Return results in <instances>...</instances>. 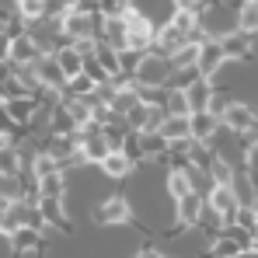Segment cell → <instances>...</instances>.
Here are the masks:
<instances>
[{
	"label": "cell",
	"mask_w": 258,
	"mask_h": 258,
	"mask_svg": "<svg viewBox=\"0 0 258 258\" xmlns=\"http://www.w3.org/2000/svg\"><path fill=\"white\" fill-rule=\"evenodd\" d=\"M63 196H39V210H42L45 227H63L67 230V213H63Z\"/></svg>",
	"instance_id": "cell-16"
},
{
	"label": "cell",
	"mask_w": 258,
	"mask_h": 258,
	"mask_svg": "<svg viewBox=\"0 0 258 258\" xmlns=\"http://www.w3.org/2000/svg\"><path fill=\"white\" fill-rule=\"evenodd\" d=\"M14 4H21V0H14Z\"/></svg>",
	"instance_id": "cell-32"
},
{
	"label": "cell",
	"mask_w": 258,
	"mask_h": 258,
	"mask_svg": "<svg viewBox=\"0 0 258 258\" xmlns=\"http://www.w3.org/2000/svg\"><path fill=\"white\" fill-rule=\"evenodd\" d=\"M0 59H11V35H0Z\"/></svg>",
	"instance_id": "cell-30"
},
{
	"label": "cell",
	"mask_w": 258,
	"mask_h": 258,
	"mask_svg": "<svg viewBox=\"0 0 258 258\" xmlns=\"http://www.w3.org/2000/svg\"><path fill=\"white\" fill-rule=\"evenodd\" d=\"M234 223L255 234V230H258V216H255V206H241V210H237V220H234Z\"/></svg>",
	"instance_id": "cell-28"
},
{
	"label": "cell",
	"mask_w": 258,
	"mask_h": 258,
	"mask_svg": "<svg viewBox=\"0 0 258 258\" xmlns=\"http://www.w3.org/2000/svg\"><path fill=\"white\" fill-rule=\"evenodd\" d=\"M18 14L25 21H42L45 18V0H21L18 4Z\"/></svg>",
	"instance_id": "cell-26"
},
{
	"label": "cell",
	"mask_w": 258,
	"mask_h": 258,
	"mask_svg": "<svg viewBox=\"0 0 258 258\" xmlns=\"http://www.w3.org/2000/svg\"><path fill=\"white\" fill-rule=\"evenodd\" d=\"M11 248L14 255H25V251H39V227H21L11 234Z\"/></svg>",
	"instance_id": "cell-19"
},
{
	"label": "cell",
	"mask_w": 258,
	"mask_h": 258,
	"mask_svg": "<svg viewBox=\"0 0 258 258\" xmlns=\"http://www.w3.org/2000/svg\"><path fill=\"white\" fill-rule=\"evenodd\" d=\"M164 108H168V115H192V105H188L185 87L168 84V91H164Z\"/></svg>",
	"instance_id": "cell-18"
},
{
	"label": "cell",
	"mask_w": 258,
	"mask_h": 258,
	"mask_svg": "<svg viewBox=\"0 0 258 258\" xmlns=\"http://www.w3.org/2000/svg\"><path fill=\"white\" fill-rule=\"evenodd\" d=\"M171 74H174V67H171V56H164V52H143V59H140V67H136V84H143V87H168L171 84Z\"/></svg>",
	"instance_id": "cell-1"
},
{
	"label": "cell",
	"mask_w": 258,
	"mask_h": 258,
	"mask_svg": "<svg viewBox=\"0 0 258 258\" xmlns=\"http://www.w3.org/2000/svg\"><path fill=\"white\" fill-rule=\"evenodd\" d=\"M234 174H237V171H234L223 157H213V164H210V178H213V185H230Z\"/></svg>",
	"instance_id": "cell-25"
},
{
	"label": "cell",
	"mask_w": 258,
	"mask_h": 258,
	"mask_svg": "<svg viewBox=\"0 0 258 258\" xmlns=\"http://www.w3.org/2000/svg\"><path fill=\"white\" fill-rule=\"evenodd\" d=\"M227 105H230V98L223 94V87H213V94H210V105H206V112H213L216 119H223Z\"/></svg>",
	"instance_id": "cell-27"
},
{
	"label": "cell",
	"mask_w": 258,
	"mask_h": 258,
	"mask_svg": "<svg viewBox=\"0 0 258 258\" xmlns=\"http://www.w3.org/2000/svg\"><path fill=\"white\" fill-rule=\"evenodd\" d=\"M35 185H39V196H63V188H67L63 168H59V171L42 174V178H35Z\"/></svg>",
	"instance_id": "cell-23"
},
{
	"label": "cell",
	"mask_w": 258,
	"mask_h": 258,
	"mask_svg": "<svg viewBox=\"0 0 258 258\" xmlns=\"http://www.w3.org/2000/svg\"><path fill=\"white\" fill-rule=\"evenodd\" d=\"M164 119H168L164 101H140V105H133L126 112V126L133 133H157L164 126Z\"/></svg>",
	"instance_id": "cell-3"
},
{
	"label": "cell",
	"mask_w": 258,
	"mask_h": 258,
	"mask_svg": "<svg viewBox=\"0 0 258 258\" xmlns=\"http://www.w3.org/2000/svg\"><path fill=\"white\" fill-rule=\"evenodd\" d=\"M39 56L42 52H39V45H35V39L28 32H21V35L11 39V63H35Z\"/></svg>",
	"instance_id": "cell-12"
},
{
	"label": "cell",
	"mask_w": 258,
	"mask_h": 258,
	"mask_svg": "<svg viewBox=\"0 0 258 258\" xmlns=\"http://www.w3.org/2000/svg\"><path fill=\"white\" fill-rule=\"evenodd\" d=\"M185 94H188V105H192V112H206V105H210V94H213V84H210V77H196L192 84L185 87Z\"/></svg>",
	"instance_id": "cell-17"
},
{
	"label": "cell",
	"mask_w": 258,
	"mask_h": 258,
	"mask_svg": "<svg viewBox=\"0 0 258 258\" xmlns=\"http://www.w3.org/2000/svg\"><path fill=\"white\" fill-rule=\"evenodd\" d=\"M188 119H192V140H203V143H210L216 136V129H220V122H223L213 112H192Z\"/></svg>",
	"instance_id": "cell-14"
},
{
	"label": "cell",
	"mask_w": 258,
	"mask_h": 258,
	"mask_svg": "<svg viewBox=\"0 0 258 258\" xmlns=\"http://www.w3.org/2000/svg\"><path fill=\"white\" fill-rule=\"evenodd\" d=\"M133 258H164V255H161L157 248H143V251H136Z\"/></svg>",
	"instance_id": "cell-31"
},
{
	"label": "cell",
	"mask_w": 258,
	"mask_h": 258,
	"mask_svg": "<svg viewBox=\"0 0 258 258\" xmlns=\"http://www.w3.org/2000/svg\"><path fill=\"white\" fill-rule=\"evenodd\" d=\"M129 216H133V213H129V199H126V196H108V199H101L98 210H94V220H98L101 227L126 223Z\"/></svg>",
	"instance_id": "cell-6"
},
{
	"label": "cell",
	"mask_w": 258,
	"mask_h": 258,
	"mask_svg": "<svg viewBox=\"0 0 258 258\" xmlns=\"http://www.w3.org/2000/svg\"><path fill=\"white\" fill-rule=\"evenodd\" d=\"M188 42H192V39H188V35H185L178 25H171V21H168V25L157 32V42H154V49H157V52H164V56H174L181 45H188Z\"/></svg>",
	"instance_id": "cell-10"
},
{
	"label": "cell",
	"mask_w": 258,
	"mask_h": 258,
	"mask_svg": "<svg viewBox=\"0 0 258 258\" xmlns=\"http://www.w3.org/2000/svg\"><path fill=\"white\" fill-rule=\"evenodd\" d=\"M32 67H35V77H39V84H42V87H49V91L67 87V74H63V67H59L56 52H42Z\"/></svg>",
	"instance_id": "cell-5"
},
{
	"label": "cell",
	"mask_w": 258,
	"mask_h": 258,
	"mask_svg": "<svg viewBox=\"0 0 258 258\" xmlns=\"http://www.w3.org/2000/svg\"><path fill=\"white\" fill-rule=\"evenodd\" d=\"M56 59H59V67H63V74H67V81L70 77H77V74H84V56H81V49L70 42V45H59L56 49Z\"/></svg>",
	"instance_id": "cell-15"
},
{
	"label": "cell",
	"mask_w": 258,
	"mask_h": 258,
	"mask_svg": "<svg viewBox=\"0 0 258 258\" xmlns=\"http://www.w3.org/2000/svg\"><path fill=\"white\" fill-rule=\"evenodd\" d=\"M94 28H98V14H94L91 7L74 4V7H67V11L59 14V35H67L70 42L91 39V35H94Z\"/></svg>",
	"instance_id": "cell-2"
},
{
	"label": "cell",
	"mask_w": 258,
	"mask_h": 258,
	"mask_svg": "<svg viewBox=\"0 0 258 258\" xmlns=\"http://www.w3.org/2000/svg\"><path fill=\"white\" fill-rule=\"evenodd\" d=\"M230 188H234V196H237V203H241V206H251V203H255V196H258L255 174H251V171H248V174H234Z\"/></svg>",
	"instance_id": "cell-20"
},
{
	"label": "cell",
	"mask_w": 258,
	"mask_h": 258,
	"mask_svg": "<svg viewBox=\"0 0 258 258\" xmlns=\"http://www.w3.org/2000/svg\"><path fill=\"white\" fill-rule=\"evenodd\" d=\"M203 206H206V199L199 196V188L188 192V196H181V199H178V223L196 227V223H199V213H203Z\"/></svg>",
	"instance_id": "cell-11"
},
{
	"label": "cell",
	"mask_w": 258,
	"mask_h": 258,
	"mask_svg": "<svg viewBox=\"0 0 258 258\" xmlns=\"http://www.w3.org/2000/svg\"><path fill=\"white\" fill-rule=\"evenodd\" d=\"M237 28L241 32H258V0H241L237 7Z\"/></svg>",
	"instance_id": "cell-22"
},
{
	"label": "cell",
	"mask_w": 258,
	"mask_h": 258,
	"mask_svg": "<svg viewBox=\"0 0 258 258\" xmlns=\"http://www.w3.org/2000/svg\"><path fill=\"white\" fill-rule=\"evenodd\" d=\"M244 164H248V171H258V140L244 147Z\"/></svg>",
	"instance_id": "cell-29"
},
{
	"label": "cell",
	"mask_w": 258,
	"mask_h": 258,
	"mask_svg": "<svg viewBox=\"0 0 258 258\" xmlns=\"http://www.w3.org/2000/svg\"><path fill=\"white\" fill-rule=\"evenodd\" d=\"M133 164H136V157H133L129 150H108V154H105V161H101L98 168H101L105 178H129Z\"/></svg>",
	"instance_id": "cell-9"
},
{
	"label": "cell",
	"mask_w": 258,
	"mask_h": 258,
	"mask_svg": "<svg viewBox=\"0 0 258 258\" xmlns=\"http://www.w3.org/2000/svg\"><path fill=\"white\" fill-rule=\"evenodd\" d=\"M223 122H227V129H234V133H251L258 126L255 108L244 105V101H230L227 112H223Z\"/></svg>",
	"instance_id": "cell-8"
},
{
	"label": "cell",
	"mask_w": 258,
	"mask_h": 258,
	"mask_svg": "<svg viewBox=\"0 0 258 258\" xmlns=\"http://www.w3.org/2000/svg\"><path fill=\"white\" fill-rule=\"evenodd\" d=\"M161 133H164L168 140H192V119H188V115H168L164 126H161Z\"/></svg>",
	"instance_id": "cell-21"
},
{
	"label": "cell",
	"mask_w": 258,
	"mask_h": 258,
	"mask_svg": "<svg viewBox=\"0 0 258 258\" xmlns=\"http://www.w3.org/2000/svg\"><path fill=\"white\" fill-rule=\"evenodd\" d=\"M223 52H227V59H234V63H244L248 56H251V32H234V35H227L223 39Z\"/></svg>",
	"instance_id": "cell-13"
},
{
	"label": "cell",
	"mask_w": 258,
	"mask_h": 258,
	"mask_svg": "<svg viewBox=\"0 0 258 258\" xmlns=\"http://www.w3.org/2000/svg\"><path fill=\"white\" fill-rule=\"evenodd\" d=\"M223 63H227L223 39H203V42H199V74H203V77H213Z\"/></svg>",
	"instance_id": "cell-7"
},
{
	"label": "cell",
	"mask_w": 258,
	"mask_h": 258,
	"mask_svg": "<svg viewBox=\"0 0 258 258\" xmlns=\"http://www.w3.org/2000/svg\"><path fill=\"white\" fill-rule=\"evenodd\" d=\"M122 18H126V28H129V49H136V52L154 49V42H157V28L150 25V18H143V14L133 11V7H129Z\"/></svg>",
	"instance_id": "cell-4"
},
{
	"label": "cell",
	"mask_w": 258,
	"mask_h": 258,
	"mask_svg": "<svg viewBox=\"0 0 258 258\" xmlns=\"http://www.w3.org/2000/svg\"><path fill=\"white\" fill-rule=\"evenodd\" d=\"M0 174H21V150L14 143L0 147Z\"/></svg>",
	"instance_id": "cell-24"
}]
</instances>
